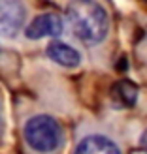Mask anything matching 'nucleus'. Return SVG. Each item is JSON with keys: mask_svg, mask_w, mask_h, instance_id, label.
Listing matches in <instances>:
<instances>
[{"mask_svg": "<svg viewBox=\"0 0 147 154\" xmlns=\"http://www.w3.org/2000/svg\"><path fill=\"white\" fill-rule=\"evenodd\" d=\"M68 23L85 45H98L110 32L107 11L94 0H72L66 10Z\"/></svg>", "mask_w": 147, "mask_h": 154, "instance_id": "f257e3e1", "label": "nucleus"}, {"mask_svg": "<svg viewBox=\"0 0 147 154\" xmlns=\"http://www.w3.org/2000/svg\"><path fill=\"white\" fill-rule=\"evenodd\" d=\"M25 141L34 152L51 154L60 149L64 141V132L59 122L49 115H34L25 122L23 128Z\"/></svg>", "mask_w": 147, "mask_h": 154, "instance_id": "f03ea898", "label": "nucleus"}, {"mask_svg": "<svg viewBox=\"0 0 147 154\" xmlns=\"http://www.w3.org/2000/svg\"><path fill=\"white\" fill-rule=\"evenodd\" d=\"M27 10L21 0H0V36L15 38L25 25Z\"/></svg>", "mask_w": 147, "mask_h": 154, "instance_id": "7ed1b4c3", "label": "nucleus"}, {"mask_svg": "<svg viewBox=\"0 0 147 154\" xmlns=\"http://www.w3.org/2000/svg\"><path fill=\"white\" fill-rule=\"evenodd\" d=\"M64 23L57 13H42L30 21L25 34L28 40H42V38H57L62 34Z\"/></svg>", "mask_w": 147, "mask_h": 154, "instance_id": "20e7f679", "label": "nucleus"}, {"mask_svg": "<svg viewBox=\"0 0 147 154\" xmlns=\"http://www.w3.org/2000/svg\"><path fill=\"white\" fill-rule=\"evenodd\" d=\"M74 154H123L119 145L107 135L102 134H91L75 145Z\"/></svg>", "mask_w": 147, "mask_h": 154, "instance_id": "39448f33", "label": "nucleus"}, {"mask_svg": "<svg viewBox=\"0 0 147 154\" xmlns=\"http://www.w3.org/2000/svg\"><path fill=\"white\" fill-rule=\"evenodd\" d=\"M47 57L53 62H57L59 66H64V68H77L81 64L79 51L64 42H51L47 45Z\"/></svg>", "mask_w": 147, "mask_h": 154, "instance_id": "423d86ee", "label": "nucleus"}, {"mask_svg": "<svg viewBox=\"0 0 147 154\" xmlns=\"http://www.w3.org/2000/svg\"><path fill=\"white\" fill-rule=\"evenodd\" d=\"M113 92H115V98H117L125 107H130V105L136 103L138 88H136L134 83H130V81H119L117 85H115Z\"/></svg>", "mask_w": 147, "mask_h": 154, "instance_id": "0eeeda50", "label": "nucleus"}]
</instances>
